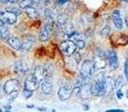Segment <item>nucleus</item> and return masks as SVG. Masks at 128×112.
I'll return each instance as SVG.
<instances>
[{
    "label": "nucleus",
    "instance_id": "nucleus-1",
    "mask_svg": "<svg viewBox=\"0 0 128 112\" xmlns=\"http://www.w3.org/2000/svg\"><path fill=\"white\" fill-rule=\"evenodd\" d=\"M94 68L96 67L93 61L86 59V61L82 62L81 66H80V76L84 80V82H88L91 79V75H92Z\"/></svg>",
    "mask_w": 128,
    "mask_h": 112
},
{
    "label": "nucleus",
    "instance_id": "nucleus-2",
    "mask_svg": "<svg viewBox=\"0 0 128 112\" xmlns=\"http://www.w3.org/2000/svg\"><path fill=\"white\" fill-rule=\"evenodd\" d=\"M106 57H108V54L102 52L101 48L97 49V55H96L94 59H93L94 67L97 68V70H104V68H106L107 64H108V59H107Z\"/></svg>",
    "mask_w": 128,
    "mask_h": 112
},
{
    "label": "nucleus",
    "instance_id": "nucleus-3",
    "mask_svg": "<svg viewBox=\"0 0 128 112\" xmlns=\"http://www.w3.org/2000/svg\"><path fill=\"white\" fill-rule=\"evenodd\" d=\"M76 49H78V46L75 45V43L73 40H65L61 44V51L64 55L66 56H72L76 53Z\"/></svg>",
    "mask_w": 128,
    "mask_h": 112
},
{
    "label": "nucleus",
    "instance_id": "nucleus-4",
    "mask_svg": "<svg viewBox=\"0 0 128 112\" xmlns=\"http://www.w3.org/2000/svg\"><path fill=\"white\" fill-rule=\"evenodd\" d=\"M40 89H42L43 94H51L53 91V84H52V77H51V72H46L45 71V79L43 83L40 84Z\"/></svg>",
    "mask_w": 128,
    "mask_h": 112
},
{
    "label": "nucleus",
    "instance_id": "nucleus-5",
    "mask_svg": "<svg viewBox=\"0 0 128 112\" xmlns=\"http://www.w3.org/2000/svg\"><path fill=\"white\" fill-rule=\"evenodd\" d=\"M19 89H20V82H19V80H17V79H11L4 84V93H7L8 95L10 94V93L18 91Z\"/></svg>",
    "mask_w": 128,
    "mask_h": 112
},
{
    "label": "nucleus",
    "instance_id": "nucleus-6",
    "mask_svg": "<svg viewBox=\"0 0 128 112\" xmlns=\"http://www.w3.org/2000/svg\"><path fill=\"white\" fill-rule=\"evenodd\" d=\"M17 21V16L15 13L7 12V11H0V24L4 25H14Z\"/></svg>",
    "mask_w": 128,
    "mask_h": 112
},
{
    "label": "nucleus",
    "instance_id": "nucleus-7",
    "mask_svg": "<svg viewBox=\"0 0 128 112\" xmlns=\"http://www.w3.org/2000/svg\"><path fill=\"white\" fill-rule=\"evenodd\" d=\"M53 29V25L52 24H45L44 26L40 28V33H38V39L40 42H47L51 37V31Z\"/></svg>",
    "mask_w": 128,
    "mask_h": 112
},
{
    "label": "nucleus",
    "instance_id": "nucleus-8",
    "mask_svg": "<svg viewBox=\"0 0 128 112\" xmlns=\"http://www.w3.org/2000/svg\"><path fill=\"white\" fill-rule=\"evenodd\" d=\"M72 93H73V89L71 85L62 86V88H60V90L58 92V97L61 101H66V100H68L72 97Z\"/></svg>",
    "mask_w": 128,
    "mask_h": 112
},
{
    "label": "nucleus",
    "instance_id": "nucleus-9",
    "mask_svg": "<svg viewBox=\"0 0 128 112\" xmlns=\"http://www.w3.org/2000/svg\"><path fill=\"white\" fill-rule=\"evenodd\" d=\"M94 83L97 84L98 89H99V97H104L107 92V77L104 74L99 75V77Z\"/></svg>",
    "mask_w": 128,
    "mask_h": 112
},
{
    "label": "nucleus",
    "instance_id": "nucleus-10",
    "mask_svg": "<svg viewBox=\"0 0 128 112\" xmlns=\"http://www.w3.org/2000/svg\"><path fill=\"white\" fill-rule=\"evenodd\" d=\"M111 19H112L114 26H115L117 29L122 30V29L124 28L125 21L122 20V15H120V11L119 10H114L112 11V13H111Z\"/></svg>",
    "mask_w": 128,
    "mask_h": 112
},
{
    "label": "nucleus",
    "instance_id": "nucleus-11",
    "mask_svg": "<svg viewBox=\"0 0 128 112\" xmlns=\"http://www.w3.org/2000/svg\"><path fill=\"white\" fill-rule=\"evenodd\" d=\"M40 86V83L35 79V77H34V75L28 76L26 79V81H25V89L30 90V91H33V92L35 90H37Z\"/></svg>",
    "mask_w": 128,
    "mask_h": 112
},
{
    "label": "nucleus",
    "instance_id": "nucleus-12",
    "mask_svg": "<svg viewBox=\"0 0 128 112\" xmlns=\"http://www.w3.org/2000/svg\"><path fill=\"white\" fill-rule=\"evenodd\" d=\"M108 64H109V67L110 70H116L118 67V55H117V52L114 51V49H110L108 52Z\"/></svg>",
    "mask_w": 128,
    "mask_h": 112
},
{
    "label": "nucleus",
    "instance_id": "nucleus-13",
    "mask_svg": "<svg viewBox=\"0 0 128 112\" xmlns=\"http://www.w3.org/2000/svg\"><path fill=\"white\" fill-rule=\"evenodd\" d=\"M70 39L75 43V45L78 46V49H83L86 47V40H84L83 36L78 31H75L72 36H70Z\"/></svg>",
    "mask_w": 128,
    "mask_h": 112
},
{
    "label": "nucleus",
    "instance_id": "nucleus-14",
    "mask_svg": "<svg viewBox=\"0 0 128 112\" xmlns=\"http://www.w3.org/2000/svg\"><path fill=\"white\" fill-rule=\"evenodd\" d=\"M7 43L9 44V46H11L15 51H17V52H22V40L19 39V38H17V37H8L7 38V40H6Z\"/></svg>",
    "mask_w": 128,
    "mask_h": 112
},
{
    "label": "nucleus",
    "instance_id": "nucleus-15",
    "mask_svg": "<svg viewBox=\"0 0 128 112\" xmlns=\"http://www.w3.org/2000/svg\"><path fill=\"white\" fill-rule=\"evenodd\" d=\"M22 51L27 52L34 46V44H35V37H34L33 35H27L24 37V39L22 40Z\"/></svg>",
    "mask_w": 128,
    "mask_h": 112
},
{
    "label": "nucleus",
    "instance_id": "nucleus-16",
    "mask_svg": "<svg viewBox=\"0 0 128 112\" xmlns=\"http://www.w3.org/2000/svg\"><path fill=\"white\" fill-rule=\"evenodd\" d=\"M33 75H34V77L42 84L43 81H44V79H45V68L42 67V66H40V65L36 66V67L34 68Z\"/></svg>",
    "mask_w": 128,
    "mask_h": 112
},
{
    "label": "nucleus",
    "instance_id": "nucleus-17",
    "mask_svg": "<svg viewBox=\"0 0 128 112\" xmlns=\"http://www.w3.org/2000/svg\"><path fill=\"white\" fill-rule=\"evenodd\" d=\"M90 94H91V85L88 83V82H84L83 85H82L81 89H80V93H79L80 98L86 100L90 97Z\"/></svg>",
    "mask_w": 128,
    "mask_h": 112
},
{
    "label": "nucleus",
    "instance_id": "nucleus-18",
    "mask_svg": "<svg viewBox=\"0 0 128 112\" xmlns=\"http://www.w3.org/2000/svg\"><path fill=\"white\" fill-rule=\"evenodd\" d=\"M0 37L2 40H7V38L10 37L9 36V28L8 25L4 24H0Z\"/></svg>",
    "mask_w": 128,
    "mask_h": 112
},
{
    "label": "nucleus",
    "instance_id": "nucleus-19",
    "mask_svg": "<svg viewBox=\"0 0 128 112\" xmlns=\"http://www.w3.org/2000/svg\"><path fill=\"white\" fill-rule=\"evenodd\" d=\"M63 30H64V34H65V35H68V37H70V36H72L73 34L75 33L74 28H73L72 22H70V21H68V22H66V24L63 26Z\"/></svg>",
    "mask_w": 128,
    "mask_h": 112
},
{
    "label": "nucleus",
    "instance_id": "nucleus-20",
    "mask_svg": "<svg viewBox=\"0 0 128 112\" xmlns=\"http://www.w3.org/2000/svg\"><path fill=\"white\" fill-rule=\"evenodd\" d=\"M26 15L28 16L29 18H33V19H35V18L40 17V11H38L37 9H35L34 7H29V8L26 9Z\"/></svg>",
    "mask_w": 128,
    "mask_h": 112
},
{
    "label": "nucleus",
    "instance_id": "nucleus-21",
    "mask_svg": "<svg viewBox=\"0 0 128 112\" xmlns=\"http://www.w3.org/2000/svg\"><path fill=\"white\" fill-rule=\"evenodd\" d=\"M125 80H126V77H125V75H119V76L117 77V79L115 80V82H114V86H115V90H119L120 88L122 86V84H124Z\"/></svg>",
    "mask_w": 128,
    "mask_h": 112
},
{
    "label": "nucleus",
    "instance_id": "nucleus-22",
    "mask_svg": "<svg viewBox=\"0 0 128 112\" xmlns=\"http://www.w3.org/2000/svg\"><path fill=\"white\" fill-rule=\"evenodd\" d=\"M22 9L20 7H15V6H9L6 8V11L7 12H11V13H15L16 16H19L22 13Z\"/></svg>",
    "mask_w": 128,
    "mask_h": 112
},
{
    "label": "nucleus",
    "instance_id": "nucleus-23",
    "mask_svg": "<svg viewBox=\"0 0 128 112\" xmlns=\"http://www.w3.org/2000/svg\"><path fill=\"white\" fill-rule=\"evenodd\" d=\"M58 26L60 27H62L63 28V26L68 22V16L65 15V13H61V15H58Z\"/></svg>",
    "mask_w": 128,
    "mask_h": 112
},
{
    "label": "nucleus",
    "instance_id": "nucleus-24",
    "mask_svg": "<svg viewBox=\"0 0 128 112\" xmlns=\"http://www.w3.org/2000/svg\"><path fill=\"white\" fill-rule=\"evenodd\" d=\"M34 3L32 0H22V1L19 2V7L22 9H27L29 8V7H33Z\"/></svg>",
    "mask_w": 128,
    "mask_h": 112
},
{
    "label": "nucleus",
    "instance_id": "nucleus-25",
    "mask_svg": "<svg viewBox=\"0 0 128 112\" xmlns=\"http://www.w3.org/2000/svg\"><path fill=\"white\" fill-rule=\"evenodd\" d=\"M110 31H111L110 27H109V26H104V28L100 30V35H101L102 37H108V36L110 35Z\"/></svg>",
    "mask_w": 128,
    "mask_h": 112
},
{
    "label": "nucleus",
    "instance_id": "nucleus-26",
    "mask_svg": "<svg viewBox=\"0 0 128 112\" xmlns=\"http://www.w3.org/2000/svg\"><path fill=\"white\" fill-rule=\"evenodd\" d=\"M14 67H15V71L16 72H22V71L25 70V66L22 65V62L18 61L15 63V65H14Z\"/></svg>",
    "mask_w": 128,
    "mask_h": 112
},
{
    "label": "nucleus",
    "instance_id": "nucleus-27",
    "mask_svg": "<svg viewBox=\"0 0 128 112\" xmlns=\"http://www.w3.org/2000/svg\"><path fill=\"white\" fill-rule=\"evenodd\" d=\"M91 94L96 95V97H99V89H98L96 83L91 84Z\"/></svg>",
    "mask_w": 128,
    "mask_h": 112
},
{
    "label": "nucleus",
    "instance_id": "nucleus-28",
    "mask_svg": "<svg viewBox=\"0 0 128 112\" xmlns=\"http://www.w3.org/2000/svg\"><path fill=\"white\" fill-rule=\"evenodd\" d=\"M32 95H33V91L27 90V89L24 88V91H22V97H24L25 99H29V98H32Z\"/></svg>",
    "mask_w": 128,
    "mask_h": 112
},
{
    "label": "nucleus",
    "instance_id": "nucleus-29",
    "mask_svg": "<svg viewBox=\"0 0 128 112\" xmlns=\"http://www.w3.org/2000/svg\"><path fill=\"white\" fill-rule=\"evenodd\" d=\"M124 75L126 77V80H128V56L125 61V67H124Z\"/></svg>",
    "mask_w": 128,
    "mask_h": 112
},
{
    "label": "nucleus",
    "instance_id": "nucleus-30",
    "mask_svg": "<svg viewBox=\"0 0 128 112\" xmlns=\"http://www.w3.org/2000/svg\"><path fill=\"white\" fill-rule=\"evenodd\" d=\"M17 97H18V91H16V92L10 93V94H9V102H12L14 100H15Z\"/></svg>",
    "mask_w": 128,
    "mask_h": 112
},
{
    "label": "nucleus",
    "instance_id": "nucleus-31",
    "mask_svg": "<svg viewBox=\"0 0 128 112\" xmlns=\"http://www.w3.org/2000/svg\"><path fill=\"white\" fill-rule=\"evenodd\" d=\"M44 16L46 18H51L52 17V10H51V9H50V8L45 9V10H44Z\"/></svg>",
    "mask_w": 128,
    "mask_h": 112
},
{
    "label": "nucleus",
    "instance_id": "nucleus-32",
    "mask_svg": "<svg viewBox=\"0 0 128 112\" xmlns=\"http://www.w3.org/2000/svg\"><path fill=\"white\" fill-rule=\"evenodd\" d=\"M122 95H124V93H122V91L120 90V89H119V90H117V92H116V97H117L118 99H122Z\"/></svg>",
    "mask_w": 128,
    "mask_h": 112
},
{
    "label": "nucleus",
    "instance_id": "nucleus-33",
    "mask_svg": "<svg viewBox=\"0 0 128 112\" xmlns=\"http://www.w3.org/2000/svg\"><path fill=\"white\" fill-rule=\"evenodd\" d=\"M68 0H56V4L58 6H62V4H65Z\"/></svg>",
    "mask_w": 128,
    "mask_h": 112
},
{
    "label": "nucleus",
    "instance_id": "nucleus-34",
    "mask_svg": "<svg viewBox=\"0 0 128 112\" xmlns=\"http://www.w3.org/2000/svg\"><path fill=\"white\" fill-rule=\"evenodd\" d=\"M106 112H125L122 109H111V110H107Z\"/></svg>",
    "mask_w": 128,
    "mask_h": 112
},
{
    "label": "nucleus",
    "instance_id": "nucleus-35",
    "mask_svg": "<svg viewBox=\"0 0 128 112\" xmlns=\"http://www.w3.org/2000/svg\"><path fill=\"white\" fill-rule=\"evenodd\" d=\"M124 21H125V25H126V27L128 28V13L125 16V20H124Z\"/></svg>",
    "mask_w": 128,
    "mask_h": 112
},
{
    "label": "nucleus",
    "instance_id": "nucleus-36",
    "mask_svg": "<svg viewBox=\"0 0 128 112\" xmlns=\"http://www.w3.org/2000/svg\"><path fill=\"white\" fill-rule=\"evenodd\" d=\"M22 0H9V3H18V2H20Z\"/></svg>",
    "mask_w": 128,
    "mask_h": 112
},
{
    "label": "nucleus",
    "instance_id": "nucleus-37",
    "mask_svg": "<svg viewBox=\"0 0 128 112\" xmlns=\"http://www.w3.org/2000/svg\"><path fill=\"white\" fill-rule=\"evenodd\" d=\"M74 55H75V61L79 63V62H80V55H79V53H75Z\"/></svg>",
    "mask_w": 128,
    "mask_h": 112
},
{
    "label": "nucleus",
    "instance_id": "nucleus-38",
    "mask_svg": "<svg viewBox=\"0 0 128 112\" xmlns=\"http://www.w3.org/2000/svg\"><path fill=\"white\" fill-rule=\"evenodd\" d=\"M32 1H33L34 4H37V3H40V0H32Z\"/></svg>",
    "mask_w": 128,
    "mask_h": 112
},
{
    "label": "nucleus",
    "instance_id": "nucleus-39",
    "mask_svg": "<svg viewBox=\"0 0 128 112\" xmlns=\"http://www.w3.org/2000/svg\"><path fill=\"white\" fill-rule=\"evenodd\" d=\"M40 111H46V108H43V107H40V108H37Z\"/></svg>",
    "mask_w": 128,
    "mask_h": 112
},
{
    "label": "nucleus",
    "instance_id": "nucleus-40",
    "mask_svg": "<svg viewBox=\"0 0 128 112\" xmlns=\"http://www.w3.org/2000/svg\"><path fill=\"white\" fill-rule=\"evenodd\" d=\"M4 109H6V110H10V109H11L10 104H9V106H4Z\"/></svg>",
    "mask_w": 128,
    "mask_h": 112
},
{
    "label": "nucleus",
    "instance_id": "nucleus-41",
    "mask_svg": "<svg viewBox=\"0 0 128 112\" xmlns=\"http://www.w3.org/2000/svg\"><path fill=\"white\" fill-rule=\"evenodd\" d=\"M0 1H1L2 3H7V2H9V0H0Z\"/></svg>",
    "mask_w": 128,
    "mask_h": 112
},
{
    "label": "nucleus",
    "instance_id": "nucleus-42",
    "mask_svg": "<svg viewBox=\"0 0 128 112\" xmlns=\"http://www.w3.org/2000/svg\"><path fill=\"white\" fill-rule=\"evenodd\" d=\"M50 1H51V0H44L45 4H48V3H50Z\"/></svg>",
    "mask_w": 128,
    "mask_h": 112
},
{
    "label": "nucleus",
    "instance_id": "nucleus-43",
    "mask_svg": "<svg viewBox=\"0 0 128 112\" xmlns=\"http://www.w3.org/2000/svg\"><path fill=\"white\" fill-rule=\"evenodd\" d=\"M35 106H33V104H30V106H27V108H34Z\"/></svg>",
    "mask_w": 128,
    "mask_h": 112
},
{
    "label": "nucleus",
    "instance_id": "nucleus-44",
    "mask_svg": "<svg viewBox=\"0 0 128 112\" xmlns=\"http://www.w3.org/2000/svg\"><path fill=\"white\" fill-rule=\"evenodd\" d=\"M89 109V106H84V110H88Z\"/></svg>",
    "mask_w": 128,
    "mask_h": 112
},
{
    "label": "nucleus",
    "instance_id": "nucleus-45",
    "mask_svg": "<svg viewBox=\"0 0 128 112\" xmlns=\"http://www.w3.org/2000/svg\"><path fill=\"white\" fill-rule=\"evenodd\" d=\"M126 98H127V99H128V90L126 91Z\"/></svg>",
    "mask_w": 128,
    "mask_h": 112
},
{
    "label": "nucleus",
    "instance_id": "nucleus-46",
    "mask_svg": "<svg viewBox=\"0 0 128 112\" xmlns=\"http://www.w3.org/2000/svg\"><path fill=\"white\" fill-rule=\"evenodd\" d=\"M122 2H128V0H122Z\"/></svg>",
    "mask_w": 128,
    "mask_h": 112
},
{
    "label": "nucleus",
    "instance_id": "nucleus-47",
    "mask_svg": "<svg viewBox=\"0 0 128 112\" xmlns=\"http://www.w3.org/2000/svg\"><path fill=\"white\" fill-rule=\"evenodd\" d=\"M4 112H11L10 110H6V111H4Z\"/></svg>",
    "mask_w": 128,
    "mask_h": 112
},
{
    "label": "nucleus",
    "instance_id": "nucleus-48",
    "mask_svg": "<svg viewBox=\"0 0 128 112\" xmlns=\"http://www.w3.org/2000/svg\"><path fill=\"white\" fill-rule=\"evenodd\" d=\"M52 112H55V110H53V111H52Z\"/></svg>",
    "mask_w": 128,
    "mask_h": 112
}]
</instances>
